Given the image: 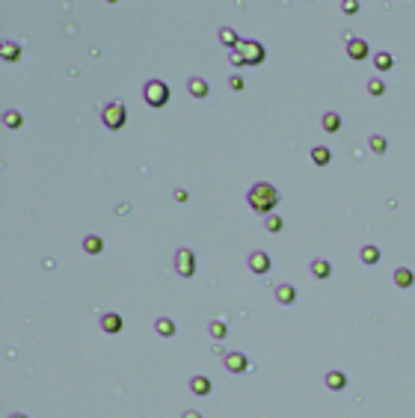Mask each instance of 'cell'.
<instances>
[{"label": "cell", "mask_w": 415, "mask_h": 418, "mask_svg": "<svg viewBox=\"0 0 415 418\" xmlns=\"http://www.w3.org/2000/svg\"><path fill=\"white\" fill-rule=\"evenodd\" d=\"M246 199H249V208L252 211L270 217V211L279 205V190L273 184H267V181H258V184H252V190L246 193Z\"/></svg>", "instance_id": "6da1fadb"}, {"label": "cell", "mask_w": 415, "mask_h": 418, "mask_svg": "<svg viewBox=\"0 0 415 418\" xmlns=\"http://www.w3.org/2000/svg\"><path fill=\"white\" fill-rule=\"evenodd\" d=\"M101 122H104V128H110V130L125 128V122H128V110H125V104L110 101V104L101 110Z\"/></svg>", "instance_id": "7a4b0ae2"}, {"label": "cell", "mask_w": 415, "mask_h": 418, "mask_svg": "<svg viewBox=\"0 0 415 418\" xmlns=\"http://www.w3.org/2000/svg\"><path fill=\"white\" fill-rule=\"evenodd\" d=\"M143 98H146V104L149 107H163L166 101H169V86L163 83V80H149L146 86H143Z\"/></svg>", "instance_id": "3957f363"}, {"label": "cell", "mask_w": 415, "mask_h": 418, "mask_svg": "<svg viewBox=\"0 0 415 418\" xmlns=\"http://www.w3.org/2000/svg\"><path fill=\"white\" fill-rule=\"evenodd\" d=\"M234 51H240V57H243V63L246 65H261L264 63V57H267V51H264V45L261 42H240Z\"/></svg>", "instance_id": "277c9868"}, {"label": "cell", "mask_w": 415, "mask_h": 418, "mask_svg": "<svg viewBox=\"0 0 415 418\" xmlns=\"http://www.w3.org/2000/svg\"><path fill=\"white\" fill-rule=\"evenodd\" d=\"M175 273L178 276H184V279H190L193 273H196V255H193V249H178L175 252Z\"/></svg>", "instance_id": "5b68a950"}, {"label": "cell", "mask_w": 415, "mask_h": 418, "mask_svg": "<svg viewBox=\"0 0 415 418\" xmlns=\"http://www.w3.org/2000/svg\"><path fill=\"white\" fill-rule=\"evenodd\" d=\"M246 264H249V270H252V273H258V276L270 273V255H267V252H261V249L246 258Z\"/></svg>", "instance_id": "8992f818"}, {"label": "cell", "mask_w": 415, "mask_h": 418, "mask_svg": "<svg viewBox=\"0 0 415 418\" xmlns=\"http://www.w3.org/2000/svg\"><path fill=\"white\" fill-rule=\"evenodd\" d=\"M347 57L356 60V63H362L368 57V42L365 39H347Z\"/></svg>", "instance_id": "52a82bcc"}, {"label": "cell", "mask_w": 415, "mask_h": 418, "mask_svg": "<svg viewBox=\"0 0 415 418\" xmlns=\"http://www.w3.org/2000/svg\"><path fill=\"white\" fill-rule=\"evenodd\" d=\"M223 365L228 368V371H231V374H243V371L249 368V359H246L243 353H228V356L223 359Z\"/></svg>", "instance_id": "ba28073f"}, {"label": "cell", "mask_w": 415, "mask_h": 418, "mask_svg": "<svg viewBox=\"0 0 415 418\" xmlns=\"http://www.w3.org/2000/svg\"><path fill=\"white\" fill-rule=\"evenodd\" d=\"M122 326H125V321H122V315H116V312H107V315L101 318V329H104L107 335L122 332Z\"/></svg>", "instance_id": "9c48e42d"}, {"label": "cell", "mask_w": 415, "mask_h": 418, "mask_svg": "<svg viewBox=\"0 0 415 418\" xmlns=\"http://www.w3.org/2000/svg\"><path fill=\"white\" fill-rule=\"evenodd\" d=\"M187 92H190L193 98H208L211 86H208V80H202V77H190V80H187Z\"/></svg>", "instance_id": "30bf717a"}, {"label": "cell", "mask_w": 415, "mask_h": 418, "mask_svg": "<svg viewBox=\"0 0 415 418\" xmlns=\"http://www.w3.org/2000/svg\"><path fill=\"white\" fill-rule=\"evenodd\" d=\"M326 388H329V391H344V388H347L344 371H329V374H326Z\"/></svg>", "instance_id": "8fae6325"}, {"label": "cell", "mask_w": 415, "mask_h": 418, "mask_svg": "<svg viewBox=\"0 0 415 418\" xmlns=\"http://www.w3.org/2000/svg\"><path fill=\"white\" fill-rule=\"evenodd\" d=\"M412 282H415V273L409 267H397L394 270V285L397 288H412Z\"/></svg>", "instance_id": "7c38bea8"}, {"label": "cell", "mask_w": 415, "mask_h": 418, "mask_svg": "<svg viewBox=\"0 0 415 418\" xmlns=\"http://www.w3.org/2000/svg\"><path fill=\"white\" fill-rule=\"evenodd\" d=\"M320 125H323L326 133H338V130H341V116H338V113H323Z\"/></svg>", "instance_id": "4fadbf2b"}, {"label": "cell", "mask_w": 415, "mask_h": 418, "mask_svg": "<svg viewBox=\"0 0 415 418\" xmlns=\"http://www.w3.org/2000/svg\"><path fill=\"white\" fill-rule=\"evenodd\" d=\"M190 391H193V394H199V397H205V394L211 391V380H208V377H202V374H199V377H193V380H190Z\"/></svg>", "instance_id": "5bb4252c"}, {"label": "cell", "mask_w": 415, "mask_h": 418, "mask_svg": "<svg viewBox=\"0 0 415 418\" xmlns=\"http://www.w3.org/2000/svg\"><path fill=\"white\" fill-rule=\"evenodd\" d=\"M312 273H315L318 279H329V276H332V264H329L326 258H318V261H312Z\"/></svg>", "instance_id": "9a60e30c"}, {"label": "cell", "mask_w": 415, "mask_h": 418, "mask_svg": "<svg viewBox=\"0 0 415 418\" xmlns=\"http://www.w3.org/2000/svg\"><path fill=\"white\" fill-rule=\"evenodd\" d=\"M276 300H279L282 306H291V303L297 300V288H294V285H279V288H276Z\"/></svg>", "instance_id": "2e32d148"}, {"label": "cell", "mask_w": 415, "mask_h": 418, "mask_svg": "<svg viewBox=\"0 0 415 418\" xmlns=\"http://www.w3.org/2000/svg\"><path fill=\"white\" fill-rule=\"evenodd\" d=\"M83 249H86L89 255H101V252H104V240L95 237V234H89V237H83Z\"/></svg>", "instance_id": "e0dca14e"}, {"label": "cell", "mask_w": 415, "mask_h": 418, "mask_svg": "<svg viewBox=\"0 0 415 418\" xmlns=\"http://www.w3.org/2000/svg\"><path fill=\"white\" fill-rule=\"evenodd\" d=\"M155 329H158V335H163V338H169V335H175V321H169V318H158L155 321Z\"/></svg>", "instance_id": "ac0fdd59"}, {"label": "cell", "mask_w": 415, "mask_h": 418, "mask_svg": "<svg viewBox=\"0 0 415 418\" xmlns=\"http://www.w3.org/2000/svg\"><path fill=\"white\" fill-rule=\"evenodd\" d=\"M329 161H332V152H329L326 146H318V149H312V163H318V166H326Z\"/></svg>", "instance_id": "d6986e66"}, {"label": "cell", "mask_w": 415, "mask_h": 418, "mask_svg": "<svg viewBox=\"0 0 415 418\" xmlns=\"http://www.w3.org/2000/svg\"><path fill=\"white\" fill-rule=\"evenodd\" d=\"M220 42H223L225 48H237V45H240V36L231 30V27H223V30H220Z\"/></svg>", "instance_id": "ffe728a7"}, {"label": "cell", "mask_w": 415, "mask_h": 418, "mask_svg": "<svg viewBox=\"0 0 415 418\" xmlns=\"http://www.w3.org/2000/svg\"><path fill=\"white\" fill-rule=\"evenodd\" d=\"M3 60H6V63H18V60H21V48L12 45V42H3Z\"/></svg>", "instance_id": "44dd1931"}, {"label": "cell", "mask_w": 415, "mask_h": 418, "mask_svg": "<svg viewBox=\"0 0 415 418\" xmlns=\"http://www.w3.org/2000/svg\"><path fill=\"white\" fill-rule=\"evenodd\" d=\"M368 146H371V152H374V155H385V152H388V140H385V136H380V133H374V136L368 140Z\"/></svg>", "instance_id": "7402d4cb"}, {"label": "cell", "mask_w": 415, "mask_h": 418, "mask_svg": "<svg viewBox=\"0 0 415 418\" xmlns=\"http://www.w3.org/2000/svg\"><path fill=\"white\" fill-rule=\"evenodd\" d=\"M359 258H362V264H377L380 261V246H362Z\"/></svg>", "instance_id": "603a6c76"}, {"label": "cell", "mask_w": 415, "mask_h": 418, "mask_svg": "<svg viewBox=\"0 0 415 418\" xmlns=\"http://www.w3.org/2000/svg\"><path fill=\"white\" fill-rule=\"evenodd\" d=\"M211 335H214V341H223L225 335H228V326H225V321H211Z\"/></svg>", "instance_id": "cb8c5ba5"}, {"label": "cell", "mask_w": 415, "mask_h": 418, "mask_svg": "<svg viewBox=\"0 0 415 418\" xmlns=\"http://www.w3.org/2000/svg\"><path fill=\"white\" fill-rule=\"evenodd\" d=\"M374 65H377V71H388V68L394 65V57L383 51V54H377V57H374Z\"/></svg>", "instance_id": "d4e9b609"}, {"label": "cell", "mask_w": 415, "mask_h": 418, "mask_svg": "<svg viewBox=\"0 0 415 418\" xmlns=\"http://www.w3.org/2000/svg\"><path fill=\"white\" fill-rule=\"evenodd\" d=\"M264 228H267L270 234H279V231H282V217H276V214H270V217L264 220Z\"/></svg>", "instance_id": "484cf974"}, {"label": "cell", "mask_w": 415, "mask_h": 418, "mask_svg": "<svg viewBox=\"0 0 415 418\" xmlns=\"http://www.w3.org/2000/svg\"><path fill=\"white\" fill-rule=\"evenodd\" d=\"M3 122H6V128H21V122H24V119H21V113H15V110H9V113H6V116H3Z\"/></svg>", "instance_id": "4316f807"}, {"label": "cell", "mask_w": 415, "mask_h": 418, "mask_svg": "<svg viewBox=\"0 0 415 418\" xmlns=\"http://www.w3.org/2000/svg\"><path fill=\"white\" fill-rule=\"evenodd\" d=\"M368 92H371V95H383V92H385V83H383V80H377V77H374V80H368Z\"/></svg>", "instance_id": "83f0119b"}, {"label": "cell", "mask_w": 415, "mask_h": 418, "mask_svg": "<svg viewBox=\"0 0 415 418\" xmlns=\"http://www.w3.org/2000/svg\"><path fill=\"white\" fill-rule=\"evenodd\" d=\"M228 86H231L234 92H243V86H246V83H243V77H237V74H234V77H228Z\"/></svg>", "instance_id": "f1b7e54d"}, {"label": "cell", "mask_w": 415, "mask_h": 418, "mask_svg": "<svg viewBox=\"0 0 415 418\" xmlns=\"http://www.w3.org/2000/svg\"><path fill=\"white\" fill-rule=\"evenodd\" d=\"M341 9H344L347 15H356V12H359V3H356V0H347V3H341Z\"/></svg>", "instance_id": "f546056e"}, {"label": "cell", "mask_w": 415, "mask_h": 418, "mask_svg": "<svg viewBox=\"0 0 415 418\" xmlns=\"http://www.w3.org/2000/svg\"><path fill=\"white\" fill-rule=\"evenodd\" d=\"M231 65H246L243 57H240V51H231Z\"/></svg>", "instance_id": "4dcf8cb0"}, {"label": "cell", "mask_w": 415, "mask_h": 418, "mask_svg": "<svg viewBox=\"0 0 415 418\" xmlns=\"http://www.w3.org/2000/svg\"><path fill=\"white\" fill-rule=\"evenodd\" d=\"M181 418H202V412H196V409H187Z\"/></svg>", "instance_id": "1f68e13d"}, {"label": "cell", "mask_w": 415, "mask_h": 418, "mask_svg": "<svg viewBox=\"0 0 415 418\" xmlns=\"http://www.w3.org/2000/svg\"><path fill=\"white\" fill-rule=\"evenodd\" d=\"M175 199L178 202H187V190H175Z\"/></svg>", "instance_id": "d6a6232c"}, {"label": "cell", "mask_w": 415, "mask_h": 418, "mask_svg": "<svg viewBox=\"0 0 415 418\" xmlns=\"http://www.w3.org/2000/svg\"><path fill=\"white\" fill-rule=\"evenodd\" d=\"M9 418H27V415H21V412H18V415H9Z\"/></svg>", "instance_id": "836d02e7"}]
</instances>
